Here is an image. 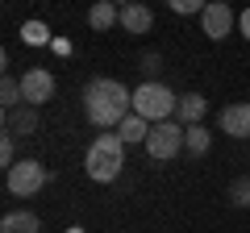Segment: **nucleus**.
Listing matches in <instances>:
<instances>
[{
	"mask_svg": "<svg viewBox=\"0 0 250 233\" xmlns=\"http://www.w3.org/2000/svg\"><path fill=\"white\" fill-rule=\"evenodd\" d=\"M159 67H163V58H159V54H142V71H159Z\"/></svg>",
	"mask_w": 250,
	"mask_h": 233,
	"instance_id": "obj_21",
	"label": "nucleus"
},
{
	"mask_svg": "<svg viewBox=\"0 0 250 233\" xmlns=\"http://www.w3.org/2000/svg\"><path fill=\"white\" fill-rule=\"evenodd\" d=\"M200 21H205V34L213 38V42H225L229 38V29H233V9L225 4V0H213V4H205V13H200Z\"/></svg>",
	"mask_w": 250,
	"mask_h": 233,
	"instance_id": "obj_7",
	"label": "nucleus"
},
{
	"mask_svg": "<svg viewBox=\"0 0 250 233\" xmlns=\"http://www.w3.org/2000/svg\"><path fill=\"white\" fill-rule=\"evenodd\" d=\"M117 25H121L125 34H150L154 13L146 9V4H121V21H117Z\"/></svg>",
	"mask_w": 250,
	"mask_h": 233,
	"instance_id": "obj_10",
	"label": "nucleus"
},
{
	"mask_svg": "<svg viewBox=\"0 0 250 233\" xmlns=\"http://www.w3.org/2000/svg\"><path fill=\"white\" fill-rule=\"evenodd\" d=\"M125 167V142L117 134H100L96 142L88 146V158H83V171H88V179L96 183H113Z\"/></svg>",
	"mask_w": 250,
	"mask_h": 233,
	"instance_id": "obj_2",
	"label": "nucleus"
},
{
	"mask_svg": "<svg viewBox=\"0 0 250 233\" xmlns=\"http://www.w3.org/2000/svg\"><path fill=\"white\" fill-rule=\"evenodd\" d=\"M208 146H213V134H208L205 125H188V134H184V150H192L200 158V154H208Z\"/></svg>",
	"mask_w": 250,
	"mask_h": 233,
	"instance_id": "obj_15",
	"label": "nucleus"
},
{
	"mask_svg": "<svg viewBox=\"0 0 250 233\" xmlns=\"http://www.w3.org/2000/svg\"><path fill=\"white\" fill-rule=\"evenodd\" d=\"M46 188V167L34 158H21L17 167L9 171V192L13 196H34V192Z\"/></svg>",
	"mask_w": 250,
	"mask_h": 233,
	"instance_id": "obj_5",
	"label": "nucleus"
},
{
	"mask_svg": "<svg viewBox=\"0 0 250 233\" xmlns=\"http://www.w3.org/2000/svg\"><path fill=\"white\" fill-rule=\"evenodd\" d=\"M184 134H188V129L179 125V121H159V125H150V137H146V154H150L154 162L175 158V154L184 150Z\"/></svg>",
	"mask_w": 250,
	"mask_h": 233,
	"instance_id": "obj_4",
	"label": "nucleus"
},
{
	"mask_svg": "<svg viewBox=\"0 0 250 233\" xmlns=\"http://www.w3.org/2000/svg\"><path fill=\"white\" fill-rule=\"evenodd\" d=\"M179 108V96L171 88H163V83H142V88H134V113L142 116V121H150V125H159V121H171Z\"/></svg>",
	"mask_w": 250,
	"mask_h": 233,
	"instance_id": "obj_3",
	"label": "nucleus"
},
{
	"mask_svg": "<svg viewBox=\"0 0 250 233\" xmlns=\"http://www.w3.org/2000/svg\"><path fill=\"white\" fill-rule=\"evenodd\" d=\"M238 25H242V34L250 38V9H242V13H238Z\"/></svg>",
	"mask_w": 250,
	"mask_h": 233,
	"instance_id": "obj_22",
	"label": "nucleus"
},
{
	"mask_svg": "<svg viewBox=\"0 0 250 233\" xmlns=\"http://www.w3.org/2000/svg\"><path fill=\"white\" fill-rule=\"evenodd\" d=\"M54 96V75L46 71V67H34V71H25L21 75V100L25 104H46V100Z\"/></svg>",
	"mask_w": 250,
	"mask_h": 233,
	"instance_id": "obj_6",
	"label": "nucleus"
},
{
	"mask_svg": "<svg viewBox=\"0 0 250 233\" xmlns=\"http://www.w3.org/2000/svg\"><path fill=\"white\" fill-rule=\"evenodd\" d=\"M0 104H4V113L25 104V100H21V79H13V75H4V79H0Z\"/></svg>",
	"mask_w": 250,
	"mask_h": 233,
	"instance_id": "obj_16",
	"label": "nucleus"
},
{
	"mask_svg": "<svg viewBox=\"0 0 250 233\" xmlns=\"http://www.w3.org/2000/svg\"><path fill=\"white\" fill-rule=\"evenodd\" d=\"M67 233H83V229H80V225H75V229H67Z\"/></svg>",
	"mask_w": 250,
	"mask_h": 233,
	"instance_id": "obj_23",
	"label": "nucleus"
},
{
	"mask_svg": "<svg viewBox=\"0 0 250 233\" xmlns=\"http://www.w3.org/2000/svg\"><path fill=\"white\" fill-rule=\"evenodd\" d=\"M229 200L238 208H250V179H233L229 183Z\"/></svg>",
	"mask_w": 250,
	"mask_h": 233,
	"instance_id": "obj_18",
	"label": "nucleus"
},
{
	"mask_svg": "<svg viewBox=\"0 0 250 233\" xmlns=\"http://www.w3.org/2000/svg\"><path fill=\"white\" fill-rule=\"evenodd\" d=\"M38 229H42V221L34 213H9L0 221V233H38Z\"/></svg>",
	"mask_w": 250,
	"mask_h": 233,
	"instance_id": "obj_13",
	"label": "nucleus"
},
{
	"mask_svg": "<svg viewBox=\"0 0 250 233\" xmlns=\"http://www.w3.org/2000/svg\"><path fill=\"white\" fill-rule=\"evenodd\" d=\"M171 9L175 13H205V4H200V0H175Z\"/></svg>",
	"mask_w": 250,
	"mask_h": 233,
	"instance_id": "obj_20",
	"label": "nucleus"
},
{
	"mask_svg": "<svg viewBox=\"0 0 250 233\" xmlns=\"http://www.w3.org/2000/svg\"><path fill=\"white\" fill-rule=\"evenodd\" d=\"M117 21H121V9L108 4V0L92 4V13H88V25H92V29H108V25H117Z\"/></svg>",
	"mask_w": 250,
	"mask_h": 233,
	"instance_id": "obj_14",
	"label": "nucleus"
},
{
	"mask_svg": "<svg viewBox=\"0 0 250 233\" xmlns=\"http://www.w3.org/2000/svg\"><path fill=\"white\" fill-rule=\"evenodd\" d=\"M21 38H25L29 46H46L50 42V29H46L42 21H25V25H21Z\"/></svg>",
	"mask_w": 250,
	"mask_h": 233,
	"instance_id": "obj_17",
	"label": "nucleus"
},
{
	"mask_svg": "<svg viewBox=\"0 0 250 233\" xmlns=\"http://www.w3.org/2000/svg\"><path fill=\"white\" fill-rule=\"evenodd\" d=\"M83 113L96 129H113L134 113V92H125L117 79H92L83 88Z\"/></svg>",
	"mask_w": 250,
	"mask_h": 233,
	"instance_id": "obj_1",
	"label": "nucleus"
},
{
	"mask_svg": "<svg viewBox=\"0 0 250 233\" xmlns=\"http://www.w3.org/2000/svg\"><path fill=\"white\" fill-rule=\"evenodd\" d=\"M0 162H4V167H9V171L17 167V158H13V137H9V134L0 137Z\"/></svg>",
	"mask_w": 250,
	"mask_h": 233,
	"instance_id": "obj_19",
	"label": "nucleus"
},
{
	"mask_svg": "<svg viewBox=\"0 0 250 233\" xmlns=\"http://www.w3.org/2000/svg\"><path fill=\"white\" fill-rule=\"evenodd\" d=\"M205 113H208V104H205V96H200V92H188V96H179L175 116L184 121V129H188V125H200V121H205Z\"/></svg>",
	"mask_w": 250,
	"mask_h": 233,
	"instance_id": "obj_11",
	"label": "nucleus"
},
{
	"mask_svg": "<svg viewBox=\"0 0 250 233\" xmlns=\"http://www.w3.org/2000/svg\"><path fill=\"white\" fill-rule=\"evenodd\" d=\"M117 137H121L125 146H134V142H142V146H146V137H150V121H142L138 113H129L121 125H117Z\"/></svg>",
	"mask_w": 250,
	"mask_h": 233,
	"instance_id": "obj_12",
	"label": "nucleus"
},
{
	"mask_svg": "<svg viewBox=\"0 0 250 233\" xmlns=\"http://www.w3.org/2000/svg\"><path fill=\"white\" fill-rule=\"evenodd\" d=\"M4 129H9V137H17V134H38V108L34 104H21V108H9L4 113Z\"/></svg>",
	"mask_w": 250,
	"mask_h": 233,
	"instance_id": "obj_9",
	"label": "nucleus"
},
{
	"mask_svg": "<svg viewBox=\"0 0 250 233\" xmlns=\"http://www.w3.org/2000/svg\"><path fill=\"white\" fill-rule=\"evenodd\" d=\"M217 125H221V134H229V137H250V104H229V108H221Z\"/></svg>",
	"mask_w": 250,
	"mask_h": 233,
	"instance_id": "obj_8",
	"label": "nucleus"
}]
</instances>
